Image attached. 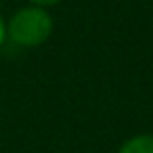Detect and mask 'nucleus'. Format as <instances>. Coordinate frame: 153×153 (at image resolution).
<instances>
[{
    "label": "nucleus",
    "instance_id": "nucleus-1",
    "mask_svg": "<svg viewBox=\"0 0 153 153\" xmlns=\"http://www.w3.org/2000/svg\"><path fill=\"white\" fill-rule=\"evenodd\" d=\"M55 32V19L48 9L42 7H21L7 19V40L21 48H36L44 44Z\"/></svg>",
    "mask_w": 153,
    "mask_h": 153
},
{
    "label": "nucleus",
    "instance_id": "nucleus-2",
    "mask_svg": "<svg viewBox=\"0 0 153 153\" xmlns=\"http://www.w3.org/2000/svg\"><path fill=\"white\" fill-rule=\"evenodd\" d=\"M117 153H153V134H134L126 138Z\"/></svg>",
    "mask_w": 153,
    "mask_h": 153
},
{
    "label": "nucleus",
    "instance_id": "nucleus-3",
    "mask_svg": "<svg viewBox=\"0 0 153 153\" xmlns=\"http://www.w3.org/2000/svg\"><path fill=\"white\" fill-rule=\"evenodd\" d=\"M30 4H34V7H42V9H51V7H55V4H59L61 0H27Z\"/></svg>",
    "mask_w": 153,
    "mask_h": 153
},
{
    "label": "nucleus",
    "instance_id": "nucleus-4",
    "mask_svg": "<svg viewBox=\"0 0 153 153\" xmlns=\"http://www.w3.org/2000/svg\"><path fill=\"white\" fill-rule=\"evenodd\" d=\"M4 42H7V19L0 13V48H2Z\"/></svg>",
    "mask_w": 153,
    "mask_h": 153
}]
</instances>
